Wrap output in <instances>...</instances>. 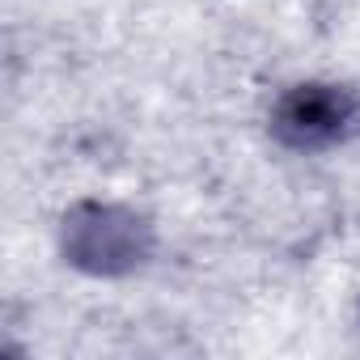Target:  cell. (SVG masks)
<instances>
[{
	"mask_svg": "<svg viewBox=\"0 0 360 360\" xmlns=\"http://www.w3.org/2000/svg\"><path fill=\"white\" fill-rule=\"evenodd\" d=\"M60 250L89 276H127L153 250V225L123 204L85 200L60 225Z\"/></svg>",
	"mask_w": 360,
	"mask_h": 360,
	"instance_id": "6da1fadb",
	"label": "cell"
},
{
	"mask_svg": "<svg viewBox=\"0 0 360 360\" xmlns=\"http://www.w3.org/2000/svg\"><path fill=\"white\" fill-rule=\"evenodd\" d=\"M360 119V102L343 85H322L305 81L292 85L276 106H271V131L288 148H326L343 140Z\"/></svg>",
	"mask_w": 360,
	"mask_h": 360,
	"instance_id": "7a4b0ae2",
	"label": "cell"
}]
</instances>
